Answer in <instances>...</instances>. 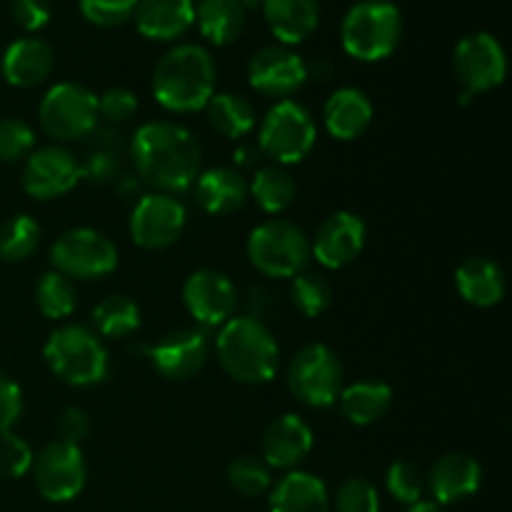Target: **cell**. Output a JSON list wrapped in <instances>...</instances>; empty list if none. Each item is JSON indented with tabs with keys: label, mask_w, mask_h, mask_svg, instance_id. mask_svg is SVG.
<instances>
[{
	"label": "cell",
	"mask_w": 512,
	"mask_h": 512,
	"mask_svg": "<svg viewBox=\"0 0 512 512\" xmlns=\"http://www.w3.org/2000/svg\"><path fill=\"white\" fill-rule=\"evenodd\" d=\"M128 150L135 175L143 183L153 185L158 193H185L200 175L203 150L198 138L188 128L170 120L140 125Z\"/></svg>",
	"instance_id": "cell-1"
},
{
	"label": "cell",
	"mask_w": 512,
	"mask_h": 512,
	"mask_svg": "<svg viewBox=\"0 0 512 512\" xmlns=\"http://www.w3.org/2000/svg\"><path fill=\"white\" fill-rule=\"evenodd\" d=\"M215 60L208 48L183 43L160 55L153 68V95L170 113H198L215 95Z\"/></svg>",
	"instance_id": "cell-2"
},
{
	"label": "cell",
	"mask_w": 512,
	"mask_h": 512,
	"mask_svg": "<svg viewBox=\"0 0 512 512\" xmlns=\"http://www.w3.org/2000/svg\"><path fill=\"white\" fill-rule=\"evenodd\" d=\"M215 355L225 375L243 385L270 383L280 365V345L273 330L253 315H238L220 325Z\"/></svg>",
	"instance_id": "cell-3"
},
{
	"label": "cell",
	"mask_w": 512,
	"mask_h": 512,
	"mask_svg": "<svg viewBox=\"0 0 512 512\" xmlns=\"http://www.w3.org/2000/svg\"><path fill=\"white\" fill-rule=\"evenodd\" d=\"M403 38V13L390 0H360L340 23V43L350 58L378 63L390 58Z\"/></svg>",
	"instance_id": "cell-4"
},
{
	"label": "cell",
	"mask_w": 512,
	"mask_h": 512,
	"mask_svg": "<svg viewBox=\"0 0 512 512\" xmlns=\"http://www.w3.org/2000/svg\"><path fill=\"white\" fill-rule=\"evenodd\" d=\"M43 358L53 375L73 388H90L108 375V350L88 325H63L45 340Z\"/></svg>",
	"instance_id": "cell-5"
},
{
	"label": "cell",
	"mask_w": 512,
	"mask_h": 512,
	"mask_svg": "<svg viewBox=\"0 0 512 512\" xmlns=\"http://www.w3.org/2000/svg\"><path fill=\"white\" fill-rule=\"evenodd\" d=\"M248 260L258 273L285 280L303 273L310 263V238L290 220H265L248 235Z\"/></svg>",
	"instance_id": "cell-6"
},
{
	"label": "cell",
	"mask_w": 512,
	"mask_h": 512,
	"mask_svg": "<svg viewBox=\"0 0 512 512\" xmlns=\"http://www.w3.org/2000/svg\"><path fill=\"white\" fill-rule=\"evenodd\" d=\"M318 140V125L313 115L298 100H278L265 113L258 130V148L265 158L275 160L278 165L303 163L315 148Z\"/></svg>",
	"instance_id": "cell-7"
},
{
	"label": "cell",
	"mask_w": 512,
	"mask_h": 512,
	"mask_svg": "<svg viewBox=\"0 0 512 512\" xmlns=\"http://www.w3.org/2000/svg\"><path fill=\"white\" fill-rule=\"evenodd\" d=\"M343 378V363L335 350L323 343L303 345L285 373L293 398L308 408H330L338 403Z\"/></svg>",
	"instance_id": "cell-8"
},
{
	"label": "cell",
	"mask_w": 512,
	"mask_h": 512,
	"mask_svg": "<svg viewBox=\"0 0 512 512\" xmlns=\"http://www.w3.org/2000/svg\"><path fill=\"white\" fill-rule=\"evenodd\" d=\"M38 120L60 143L85 140L98 128V95L80 83H55L40 100Z\"/></svg>",
	"instance_id": "cell-9"
},
{
	"label": "cell",
	"mask_w": 512,
	"mask_h": 512,
	"mask_svg": "<svg viewBox=\"0 0 512 512\" xmlns=\"http://www.w3.org/2000/svg\"><path fill=\"white\" fill-rule=\"evenodd\" d=\"M53 270L70 280H98L118 268V248L95 228H70L50 245Z\"/></svg>",
	"instance_id": "cell-10"
},
{
	"label": "cell",
	"mask_w": 512,
	"mask_h": 512,
	"mask_svg": "<svg viewBox=\"0 0 512 512\" xmlns=\"http://www.w3.org/2000/svg\"><path fill=\"white\" fill-rule=\"evenodd\" d=\"M33 480L48 503H70L78 498L88 480V468L80 445L53 440L33 458Z\"/></svg>",
	"instance_id": "cell-11"
},
{
	"label": "cell",
	"mask_w": 512,
	"mask_h": 512,
	"mask_svg": "<svg viewBox=\"0 0 512 512\" xmlns=\"http://www.w3.org/2000/svg\"><path fill=\"white\" fill-rule=\"evenodd\" d=\"M188 213L175 195L148 193L130 213V238L143 250H165L183 235Z\"/></svg>",
	"instance_id": "cell-12"
},
{
	"label": "cell",
	"mask_w": 512,
	"mask_h": 512,
	"mask_svg": "<svg viewBox=\"0 0 512 512\" xmlns=\"http://www.w3.org/2000/svg\"><path fill=\"white\" fill-rule=\"evenodd\" d=\"M453 68L463 83V90L478 95L503 85L505 73H508V58L495 35L478 30V33L465 35L455 45Z\"/></svg>",
	"instance_id": "cell-13"
},
{
	"label": "cell",
	"mask_w": 512,
	"mask_h": 512,
	"mask_svg": "<svg viewBox=\"0 0 512 512\" xmlns=\"http://www.w3.org/2000/svg\"><path fill=\"white\" fill-rule=\"evenodd\" d=\"M20 183L25 193L35 200L60 198L80 183L78 155H73L63 145L33 150L23 163Z\"/></svg>",
	"instance_id": "cell-14"
},
{
	"label": "cell",
	"mask_w": 512,
	"mask_h": 512,
	"mask_svg": "<svg viewBox=\"0 0 512 512\" xmlns=\"http://www.w3.org/2000/svg\"><path fill=\"white\" fill-rule=\"evenodd\" d=\"M185 310L203 328H220L233 318L238 308V290L233 280L213 268L195 270L183 285Z\"/></svg>",
	"instance_id": "cell-15"
},
{
	"label": "cell",
	"mask_w": 512,
	"mask_h": 512,
	"mask_svg": "<svg viewBox=\"0 0 512 512\" xmlns=\"http://www.w3.org/2000/svg\"><path fill=\"white\" fill-rule=\"evenodd\" d=\"M248 83L255 93L288 100L308 83L305 60L288 45H265L250 58Z\"/></svg>",
	"instance_id": "cell-16"
},
{
	"label": "cell",
	"mask_w": 512,
	"mask_h": 512,
	"mask_svg": "<svg viewBox=\"0 0 512 512\" xmlns=\"http://www.w3.org/2000/svg\"><path fill=\"white\" fill-rule=\"evenodd\" d=\"M210 355L208 335L203 330H175L163 335L158 343L150 348L148 358L153 363L155 373L173 383L195 378L205 368Z\"/></svg>",
	"instance_id": "cell-17"
},
{
	"label": "cell",
	"mask_w": 512,
	"mask_h": 512,
	"mask_svg": "<svg viewBox=\"0 0 512 512\" xmlns=\"http://www.w3.org/2000/svg\"><path fill=\"white\" fill-rule=\"evenodd\" d=\"M365 235H368V230H365L360 215L350 213V210H338L320 223L318 233L310 243V255L323 268L340 270L363 253Z\"/></svg>",
	"instance_id": "cell-18"
},
{
	"label": "cell",
	"mask_w": 512,
	"mask_h": 512,
	"mask_svg": "<svg viewBox=\"0 0 512 512\" xmlns=\"http://www.w3.org/2000/svg\"><path fill=\"white\" fill-rule=\"evenodd\" d=\"M483 485V468L468 453H448L425 475V490H430L433 503L458 505L473 498Z\"/></svg>",
	"instance_id": "cell-19"
},
{
	"label": "cell",
	"mask_w": 512,
	"mask_h": 512,
	"mask_svg": "<svg viewBox=\"0 0 512 512\" xmlns=\"http://www.w3.org/2000/svg\"><path fill=\"white\" fill-rule=\"evenodd\" d=\"M315 445L313 428L300 415L285 413L263 433V460L270 470H295Z\"/></svg>",
	"instance_id": "cell-20"
},
{
	"label": "cell",
	"mask_w": 512,
	"mask_h": 512,
	"mask_svg": "<svg viewBox=\"0 0 512 512\" xmlns=\"http://www.w3.org/2000/svg\"><path fill=\"white\" fill-rule=\"evenodd\" d=\"M55 53L43 38H18L5 48L0 70L3 78L15 88H35L45 83L48 75L53 73Z\"/></svg>",
	"instance_id": "cell-21"
},
{
	"label": "cell",
	"mask_w": 512,
	"mask_h": 512,
	"mask_svg": "<svg viewBox=\"0 0 512 512\" xmlns=\"http://www.w3.org/2000/svg\"><path fill=\"white\" fill-rule=\"evenodd\" d=\"M373 100L360 88H340L325 100L323 125L335 140L350 143L358 140L373 125Z\"/></svg>",
	"instance_id": "cell-22"
},
{
	"label": "cell",
	"mask_w": 512,
	"mask_h": 512,
	"mask_svg": "<svg viewBox=\"0 0 512 512\" xmlns=\"http://www.w3.org/2000/svg\"><path fill=\"white\" fill-rule=\"evenodd\" d=\"M195 200L208 215H233L245 208L250 193L243 173L228 165H218L200 173L193 183Z\"/></svg>",
	"instance_id": "cell-23"
},
{
	"label": "cell",
	"mask_w": 512,
	"mask_h": 512,
	"mask_svg": "<svg viewBox=\"0 0 512 512\" xmlns=\"http://www.w3.org/2000/svg\"><path fill=\"white\" fill-rule=\"evenodd\" d=\"M133 20L143 38L168 43L193 28L195 3L193 0H138Z\"/></svg>",
	"instance_id": "cell-24"
},
{
	"label": "cell",
	"mask_w": 512,
	"mask_h": 512,
	"mask_svg": "<svg viewBox=\"0 0 512 512\" xmlns=\"http://www.w3.org/2000/svg\"><path fill=\"white\" fill-rule=\"evenodd\" d=\"M455 288L465 303L475 305V308H493L505 298L508 280L495 260L475 255L455 268Z\"/></svg>",
	"instance_id": "cell-25"
},
{
	"label": "cell",
	"mask_w": 512,
	"mask_h": 512,
	"mask_svg": "<svg viewBox=\"0 0 512 512\" xmlns=\"http://www.w3.org/2000/svg\"><path fill=\"white\" fill-rule=\"evenodd\" d=\"M268 28L280 45H300L320 23V0H263Z\"/></svg>",
	"instance_id": "cell-26"
},
{
	"label": "cell",
	"mask_w": 512,
	"mask_h": 512,
	"mask_svg": "<svg viewBox=\"0 0 512 512\" xmlns=\"http://www.w3.org/2000/svg\"><path fill=\"white\" fill-rule=\"evenodd\" d=\"M88 150L80 163V180H88L93 185H110L123 178V135L113 125H98L93 133L85 138Z\"/></svg>",
	"instance_id": "cell-27"
},
{
	"label": "cell",
	"mask_w": 512,
	"mask_h": 512,
	"mask_svg": "<svg viewBox=\"0 0 512 512\" xmlns=\"http://www.w3.org/2000/svg\"><path fill=\"white\" fill-rule=\"evenodd\" d=\"M270 512H330L328 485L305 470H288L270 490Z\"/></svg>",
	"instance_id": "cell-28"
},
{
	"label": "cell",
	"mask_w": 512,
	"mask_h": 512,
	"mask_svg": "<svg viewBox=\"0 0 512 512\" xmlns=\"http://www.w3.org/2000/svg\"><path fill=\"white\" fill-rule=\"evenodd\" d=\"M393 398V388L383 380H358L353 385H343L338 405L348 423L365 428L388 415V410L393 408Z\"/></svg>",
	"instance_id": "cell-29"
},
{
	"label": "cell",
	"mask_w": 512,
	"mask_h": 512,
	"mask_svg": "<svg viewBox=\"0 0 512 512\" xmlns=\"http://www.w3.org/2000/svg\"><path fill=\"white\" fill-rule=\"evenodd\" d=\"M195 25L213 45H230L245 28V5L240 0H198Z\"/></svg>",
	"instance_id": "cell-30"
},
{
	"label": "cell",
	"mask_w": 512,
	"mask_h": 512,
	"mask_svg": "<svg viewBox=\"0 0 512 512\" xmlns=\"http://www.w3.org/2000/svg\"><path fill=\"white\" fill-rule=\"evenodd\" d=\"M210 128L228 140H240L255 128V108L238 93H215L205 105Z\"/></svg>",
	"instance_id": "cell-31"
},
{
	"label": "cell",
	"mask_w": 512,
	"mask_h": 512,
	"mask_svg": "<svg viewBox=\"0 0 512 512\" xmlns=\"http://www.w3.org/2000/svg\"><path fill=\"white\" fill-rule=\"evenodd\" d=\"M248 193L263 213L280 215L295 203V180L283 165H265L255 170Z\"/></svg>",
	"instance_id": "cell-32"
},
{
	"label": "cell",
	"mask_w": 512,
	"mask_h": 512,
	"mask_svg": "<svg viewBox=\"0 0 512 512\" xmlns=\"http://www.w3.org/2000/svg\"><path fill=\"white\" fill-rule=\"evenodd\" d=\"M93 330L100 338H128L140 328V308L125 295H108L93 308Z\"/></svg>",
	"instance_id": "cell-33"
},
{
	"label": "cell",
	"mask_w": 512,
	"mask_h": 512,
	"mask_svg": "<svg viewBox=\"0 0 512 512\" xmlns=\"http://www.w3.org/2000/svg\"><path fill=\"white\" fill-rule=\"evenodd\" d=\"M35 305L43 318L65 320L75 313L78 290H75L73 280L60 275L58 270H48L35 283Z\"/></svg>",
	"instance_id": "cell-34"
},
{
	"label": "cell",
	"mask_w": 512,
	"mask_h": 512,
	"mask_svg": "<svg viewBox=\"0 0 512 512\" xmlns=\"http://www.w3.org/2000/svg\"><path fill=\"white\" fill-rule=\"evenodd\" d=\"M43 230L38 220L20 213L0 225V260L5 263H23L38 250Z\"/></svg>",
	"instance_id": "cell-35"
},
{
	"label": "cell",
	"mask_w": 512,
	"mask_h": 512,
	"mask_svg": "<svg viewBox=\"0 0 512 512\" xmlns=\"http://www.w3.org/2000/svg\"><path fill=\"white\" fill-rule=\"evenodd\" d=\"M290 300H293L295 310L305 318H320L325 310L333 303V285L323 278L320 273H310L303 270L295 278H290Z\"/></svg>",
	"instance_id": "cell-36"
},
{
	"label": "cell",
	"mask_w": 512,
	"mask_h": 512,
	"mask_svg": "<svg viewBox=\"0 0 512 512\" xmlns=\"http://www.w3.org/2000/svg\"><path fill=\"white\" fill-rule=\"evenodd\" d=\"M228 483L243 498H260L273 488V475L263 458L243 455L228 465Z\"/></svg>",
	"instance_id": "cell-37"
},
{
	"label": "cell",
	"mask_w": 512,
	"mask_h": 512,
	"mask_svg": "<svg viewBox=\"0 0 512 512\" xmlns=\"http://www.w3.org/2000/svg\"><path fill=\"white\" fill-rule=\"evenodd\" d=\"M385 488L398 503L415 505L423 500L425 473L410 460H395L385 473Z\"/></svg>",
	"instance_id": "cell-38"
},
{
	"label": "cell",
	"mask_w": 512,
	"mask_h": 512,
	"mask_svg": "<svg viewBox=\"0 0 512 512\" xmlns=\"http://www.w3.org/2000/svg\"><path fill=\"white\" fill-rule=\"evenodd\" d=\"M330 508H335V512H380L378 488L368 478L355 475L340 483Z\"/></svg>",
	"instance_id": "cell-39"
},
{
	"label": "cell",
	"mask_w": 512,
	"mask_h": 512,
	"mask_svg": "<svg viewBox=\"0 0 512 512\" xmlns=\"http://www.w3.org/2000/svg\"><path fill=\"white\" fill-rule=\"evenodd\" d=\"M35 148V130L20 118L0 120V163L25 160Z\"/></svg>",
	"instance_id": "cell-40"
},
{
	"label": "cell",
	"mask_w": 512,
	"mask_h": 512,
	"mask_svg": "<svg viewBox=\"0 0 512 512\" xmlns=\"http://www.w3.org/2000/svg\"><path fill=\"white\" fill-rule=\"evenodd\" d=\"M138 0H80V13L100 28H118L135 15Z\"/></svg>",
	"instance_id": "cell-41"
},
{
	"label": "cell",
	"mask_w": 512,
	"mask_h": 512,
	"mask_svg": "<svg viewBox=\"0 0 512 512\" xmlns=\"http://www.w3.org/2000/svg\"><path fill=\"white\" fill-rule=\"evenodd\" d=\"M33 450L20 435L10 433L0 435V478L18 480L30 473L33 468Z\"/></svg>",
	"instance_id": "cell-42"
},
{
	"label": "cell",
	"mask_w": 512,
	"mask_h": 512,
	"mask_svg": "<svg viewBox=\"0 0 512 512\" xmlns=\"http://www.w3.org/2000/svg\"><path fill=\"white\" fill-rule=\"evenodd\" d=\"M138 113V95L128 88H110L103 95H98V118L105 120V125L128 123Z\"/></svg>",
	"instance_id": "cell-43"
},
{
	"label": "cell",
	"mask_w": 512,
	"mask_h": 512,
	"mask_svg": "<svg viewBox=\"0 0 512 512\" xmlns=\"http://www.w3.org/2000/svg\"><path fill=\"white\" fill-rule=\"evenodd\" d=\"M23 413V390L13 378L0 373V435L10 433Z\"/></svg>",
	"instance_id": "cell-44"
},
{
	"label": "cell",
	"mask_w": 512,
	"mask_h": 512,
	"mask_svg": "<svg viewBox=\"0 0 512 512\" xmlns=\"http://www.w3.org/2000/svg\"><path fill=\"white\" fill-rule=\"evenodd\" d=\"M10 15L15 23L28 33L45 28L50 20V3L48 0H13L10 3Z\"/></svg>",
	"instance_id": "cell-45"
},
{
	"label": "cell",
	"mask_w": 512,
	"mask_h": 512,
	"mask_svg": "<svg viewBox=\"0 0 512 512\" xmlns=\"http://www.w3.org/2000/svg\"><path fill=\"white\" fill-rule=\"evenodd\" d=\"M90 433V418L78 405H68L58 415V440L70 445H80Z\"/></svg>",
	"instance_id": "cell-46"
},
{
	"label": "cell",
	"mask_w": 512,
	"mask_h": 512,
	"mask_svg": "<svg viewBox=\"0 0 512 512\" xmlns=\"http://www.w3.org/2000/svg\"><path fill=\"white\" fill-rule=\"evenodd\" d=\"M335 75L333 60L325 58V55H315V58L305 60V78L315 80V83H325Z\"/></svg>",
	"instance_id": "cell-47"
},
{
	"label": "cell",
	"mask_w": 512,
	"mask_h": 512,
	"mask_svg": "<svg viewBox=\"0 0 512 512\" xmlns=\"http://www.w3.org/2000/svg\"><path fill=\"white\" fill-rule=\"evenodd\" d=\"M260 158H263V153H260L258 145L245 143V145H238V150H235L233 165H235V170H238V173H243V170H253V168L258 170Z\"/></svg>",
	"instance_id": "cell-48"
},
{
	"label": "cell",
	"mask_w": 512,
	"mask_h": 512,
	"mask_svg": "<svg viewBox=\"0 0 512 512\" xmlns=\"http://www.w3.org/2000/svg\"><path fill=\"white\" fill-rule=\"evenodd\" d=\"M405 512H445V510L440 508L438 503H433V500H420V503L408 505V510Z\"/></svg>",
	"instance_id": "cell-49"
},
{
	"label": "cell",
	"mask_w": 512,
	"mask_h": 512,
	"mask_svg": "<svg viewBox=\"0 0 512 512\" xmlns=\"http://www.w3.org/2000/svg\"><path fill=\"white\" fill-rule=\"evenodd\" d=\"M240 3H243L245 5V10H248V8H260V3H263V0H240Z\"/></svg>",
	"instance_id": "cell-50"
}]
</instances>
